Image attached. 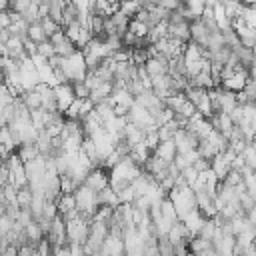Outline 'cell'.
I'll return each instance as SVG.
<instances>
[{"instance_id": "6da1fadb", "label": "cell", "mask_w": 256, "mask_h": 256, "mask_svg": "<svg viewBox=\"0 0 256 256\" xmlns=\"http://www.w3.org/2000/svg\"><path fill=\"white\" fill-rule=\"evenodd\" d=\"M166 198L172 202V206H174V212H176L178 220H180V218H184L190 210H194V208H196L194 192H192V188H190V186H186V184H182V186H174L172 190H168Z\"/></svg>"}, {"instance_id": "7a4b0ae2", "label": "cell", "mask_w": 256, "mask_h": 256, "mask_svg": "<svg viewBox=\"0 0 256 256\" xmlns=\"http://www.w3.org/2000/svg\"><path fill=\"white\" fill-rule=\"evenodd\" d=\"M60 70H62V74L66 76V80H68L70 84H74V82H82L84 76H86V72H88V70H86V64H84V56H82V52L76 50V52H72L70 56L62 58Z\"/></svg>"}, {"instance_id": "3957f363", "label": "cell", "mask_w": 256, "mask_h": 256, "mask_svg": "<svg viewBox=\"0 0 256 256\" xmlns=\"http://www.w3.org/2000/svg\"><path fill=\"white\" fill-rule=\"evenodd\" d=\"M72 198H74V206H76L78 214L92 220V216H94V212L98 208V196H96V192H92L90 188H86L84 184H80L72 192Z\"/></svg>"}, {"instance_id": "277c9868", "label": "cell", "mask_w": 256, "mask_h": 256, "mask_svg": "<svg viewBox=\"0 0 256 256\" xmlns=\"http://www.w3.org/2000/svg\"><path fill=\"white\" fill-rule=\"evenodd\" d=\"M88 228H90V218L84 216H74L70 220L64 222V230H66V244L68 242H76V244H84L86 236H88Z\"/></svg>"}, {"instance_id": "5b68a950", "label": "cell", "mask_w": 256, "mask_h": 256, "mask_svg": "<svg viewBox=\"0 0 256 256\" xmlns=\"http://www.w3.org/2000/svg\"><path fill=\"white\" fill-rule=\"evenodd\" d=\"M44 170H46V158L40 156V154L36 158H32L30 162H24V172H26L28 186L40 184L42 182V176H44Z\"/></svg>"}, {"instance_id": "8992f818", "label": "cell", "mask_w": 256, "mask_h": 256, "mask_svg": "<svg viewBox=\"0 0 256 256\" xmlns=\"http://www.w3.org/2000/svg\"><path fill=\"white\" fill-rule=\"evenodd\" d=\"M48 40H50V44L54 46V54H56V56H60V58H66V56H70L72 52H76V50H78V48L72 44V40L64 34V30L54 32Z\"/></svg>"}, {"instance_id": "52a82bcc", "label": "cell", "mask_w": 256, "mask_h": 256, "mask_svg": "<svg viewBox=\"0 0 256 256\" xmlns=\"http://www.w3.org/2000/svg\"><path fill=\"white\" fill-rule=\"evenodd\" d=\"M184 130H188V132H192L198 140H204L210 132H212V126H210V120L208 118H204V116H200L198 112L190 118V120H186V126H184Z\"/></svg>"}, {"instance_id": "ba28073f", "label": "cell", "mask_w": 256, "mask_h": 256, "mask_svg": "<svg viewBox=\"0 0 256 256\" xmlns=\"http://www.w3.org/2000/svg\"><path fill=\"white\" fill-rule=\"evenodd\" d=\"M172 144H174V148H176V154H184V152H188V150H196L198 138H196L192 132L180 128V130L172 136Z\"/></svg>"}, {"instance_id": "9c48e42d", "label": "cell", "mask_w": 256, "mask_h": 256, "mask_svg": "<svg viewBox=\"0 0 256 256\" xmlns=\"http://www.w3.org/2000/svg\"><path fill=\"white\" fill-rule=\"evenodd\" d=\"M54 90V102H56V110L58 112H66V108L72 104L74 100V92H72V84H58L52 88Z\"/></svg>"}, {"instance_id": "30bf717a", "label": "cell", "mask_w": 256, "mask_h": 256, "mask_svg": "<svg viewBox=\"0 0 256 256\" xmlns=\"http://www.w3.org/2000/svg\"><path fill=\"white\" fill-rule=\"evenodd\" d=\"M86 188H90L92 192H100V190H104L106 186H108V174H106V170L104 168H92L88 174H86V178H84V182H82Z\"/></svg>"}, {"instance_id": "8fae6325", "label": "cell", "mask_w": 256, "mask_h": 256, "mask_svg": "<svg viewBox=\"0 0 256 256\" xmlns=\"http://www.w3.org/2000/svg\"><path fill=\"white\" fill-rule=\"evenodd\" d=\"M204 220H206V218H204L196 208H194V210H190L184 218H180V222L186 226V230H188L192 236H196V234H198V230H200V226L204 224Z\"/></svg>"}, {"instance_id": "7c38bea8", "label": "cell", "mask_w": 256, "mask_h": 256, "mask_svg": "<svg viewBox=\"0 0 256 256\" xmlns=\"http://www.w3.org/2000/svg\"><path fill=\"white\" fill-rule=\"evenodd\" d=\"M152 154L158 156L160 160H164L166 164H172V160H174V156H176V148H174L172 140H162V142H158V146L152 150Z\"/></svg>"}, {"instance_id": "4fadbf2b", "label": "cell", "mask_w": 256, "mask_h": 256, "mask_svg": "<svg viewBox=\"0 0 256 256\" xmlns=\"http://www.w3.org/2000/svg\"><path fill=\"white\" fill-rule=\"evenodd\" d=\"M150 154H152V150L144 144V140L138 142V144H132L130 150H128V156H130L138 166H144V162L150 158Z\"/></svg>"}, {"instance_id": "5bb4252c", "label": "cell", "mask_w": 256, "mask_h": 256, "mask_svg": "<svg viewBox=\"0 0 256 256\" xmlns=\"http://www.w3.org/2000/svg\"><path fill=\"white\" fill-rule=\"evenodd\" d=\"M110 94H112V82H102L100 86H96L94 90H90L88 100L96 106V104H100V102L108 100V98H110Z\"/></svg>"}, {"instance_id": "9a60e30c", "label": "cell", "mask_w": 256, "mask_h": 256, "mask_svg": "<svg viewBox=\"0 0 256 256\" xmlns=\"http://www.w3.org/2000/svg\"><path fill=\"white\" fill-rule=\"evenodd\" d=\"M24 236H26V244H38V242L44 238V232L40 230L38 222L32 220L30 224L24 226Z\"/></svg>"}, {"instance_id": "2e32d148", "label": "cell", "mask_w": 256, "mask_h": 256, "mask_svg": "<svg viewBox=\"0 0 256 256\" xmlns=\"http://www.w3.org/2000/svg\"><path fill=\"white\" fill-rule=\"evenodd\" d=\"M140 8H142V6H140L138 0H120V2H118V12L124 14L126 18H130V20L134 18V14H136Z\"/></svg>"}, {"instance_id": "e0dca14e", "label": "cell", "mask_w": 256, "mask_h": 256, "mask_svg": "<svg viewBox=\"0 0 256 256\" xmlns=\"http://www.w3.org/2000/svg\"><path fill=\"white\" fill-rule=\"evenodd\" d=\"M26 38H28V40H32L34 44H40V42L48 40V38H46V34H44V30H42V26H40V22H32V24H28Z\"/></svg>"}, {"instance_id": "ac0fdd59", "label": "cell", "mask_w": 256, "mask_h": 256, "mask_svg": "<svg viewBox=\"0 0 256 256\" xmlns=\"http://www.w3.org/2000/svg\"><path fill=\"white\" fill-rule=\"evenodd\" d=\"M16 154H18L20 162L24 164V162H30L32 158H36L38 156V150H36L34 144H20V146H16Z\"/></svg>"}, {"instance_id": "d6986e66", "label": "cell", "mask_w": 256, "mask_h": 256, "mask_svg": "<svg viewBox=\"0 0 256 256\" xmlns=\"http://www.w3.org/2000/svg\"><path fill=\"white\" fill-rule=\"evenodd\" d=\"M240 156H242L244 166H248L250 170H254V168H256V150H254V142H248V144L242 148Z\"/></svg>"}, {"instance_id": "ffe728a7", "label": "cell", "mask_w": 256, "mask_h": 256, "mask_svg": "<svg viewBox=\"0 0 256 256\" xmlns=\"http://www.w3.org/2000/svg\"><path fill=\"white\" fill-rule=\"evenodd\" d=\"M20 102H22L28 110H36V108H40V96H38L36 90H28V92H24V94L20 96Z\"/></svg>"}, {"instance_id": "44dd1931", "label": "cell", "mask_w": 256, "mask_h": 256, "mask_svg": "<svg viewBox=\"0 0 256 256\" xmlns=\"http://www.w3.org/2000/svg\"><path fill=\"white\" fill-rule=\"evenodd\" d=\"M30 202H32V190L26 184V186H22V188L16 190V204H18V208H28Z\"/></svg>"}, {"instance_id": "7402d4cb", "label": "cell", "mask_w": 256, "mask_h": 256, "mask_svg": "<svg viewBox=\"0 0 256 256\" xmlns=\"http://www.w3.org/2000/svg\"><path fill=\"white\" fill-rule=\"evenodd\" d=\"M160 216L166 218V220L172 222V224L178 220V216H176V212H174V206H172V202H170L166 196H164L162 202H160Z\"/></svg>"}, {"instance_id": "603a6c76", "label": "cell", "mask_w": 256, "mask_h": 256, "mask_svg": "<svg viewBox=\"0 0 256 256\" xmlns=\"http://www.w3.org/2000/svg\"><path fill=\"white\" fill-rule=\"evenodd\" d=\"M148 24H144V22H138V20H130L128 22V32H132L136 38H146V34H148Z\"/></svg>"}, {"instance_id": "cb8c5ba5", "label": "cell", "mask_w": 256, "mask_h": 256, "mask_svg": "<svg viewBox=\"0 0 256 256\" xmlns=\"http://www.w3.org/2000/svg\"><path fill=\"white\" fill-rule=\"evenodd\" d=\"M0 146H6L10 152H14V148H16V142H14L8 126H0Z\"/></svg>"}, {"instance_id": "d4e9b609", "label": "cell", "mask_w": 256, "mask_h": 256, "mask_svg": "<svg viewBox=\"0 0 256 256\" xmlns=\"http://www.w3.org/2000/svg\"><path fill=\"white\" fill-rule=\"evenodd\" d=\"M40 22V26H42V30H44V34H46V38H50L54 32H58V30H62V26L60 24H56L52 18H42V20H38Z\"/></svg>"}, {"instance_id": "484cf974", "label": "cell", "mask_w": 256, "mask_h": 256, "mask_svg": "<svg viewBox=\"0 0 256 256\" xmlns=\"http://www.w3.org/2000/svg\"><path fill=\"white\" fill-rule=\"evenodd\" d=\"M36 54L38 56H42V58H50V56H54V46L50 44V40H44V42H40V44H36Z\"/></svg>"}, {"instance_id": "4316f807", "label": "cell", "mask_w": 256, "mask_h": 256, "mask_svg": "<svg viewBox=\"0 0 256 256\" xmlns=\"http://www.w3.org/2000/svg\"><path fill=\"white\" fill-rule=\"evenodd\" d=\"M72 92H74V98H78V100H86L90 96V90H88V86L84 82H74L72 84Z\"/></svg>"}, {"instance_id": "83f0119b", "label": "cell", "mask_w": 256, "mask_h": 256, "mask_svg": "<svg viewBox=\"0 0 256 256\" xmlns=\"http://www.w3.org/2000/svg\"><path fill=\"white\" fill-rule=\"evenodd\" d=\"M156 4H158L160 8H164L166 12H174V10L178 8L180 0H156Z\"/></svg>"}, {"instance_id": "f1b7e54d", "label": "cell", "mask_w": 256, "mask_h": 256, "mask_svg": "<svg viewBox=\"0 0 256 256\" xmlns=\"http://www.w3.org/2000/svg\"><path fill=\"white\" fill-rule=\"evenodd\" d=\"M68 250H70V256H86V252H84V246H82V244L68 242Z\"/></svg>"}, {"instance_id": "f546056e", "label": "cell", "mask_w": 256, "mask_h": 256, "mask_svg": "<svg viewBox=\"0 0 256 256\" xmlns=\"http://www.w3.org/2000/svg\"><path fill=\"white\" fill-rule=\"evenodd\" d=\"M6 184H8V166L2 164V166H0V190H2Z\"/></svg>"}, {"instance_id": "4dcf8cb0", "label": "cell", "mask_w": 256, "mask_h": 256, "mask_svg": "<svg viewBox=\"0 0 256 256\" xmlns=\"http://www.w3.org/2000/svg\"><path fill=\"white\" fill-rule=\"evenodd\" d=\"M0 256H16V246H6V248L0 252Z\"/></svg>"}, {"instance_id": "1f68e13d", "label": "cell", "mask_w": 256, "mask_h": 256, "mask_svg": "<svg viewBox=\"0 0 256 256\" xmlns=\"http://www.w3.org/2000/svg\"><path fill=\"white\" fill-rule=\"evenodd\" d=\"M106 2H110V4H118L120 0H106Z\"/></svg>"}, {"instance_id": "d6a6232c", "label": "cell", "mask_w": 256, "mask_h": 256, "mask_svg": "<svg viewBox=\"0 0 256 256\" xmlns=\"http://www.w3.org/2000/svg\"><path fill=\"white\" fill-rule=\"evenodd\" d=\"M182 256H194V254H192V252H184Z\"/></svg>"}, {"instance_id": "836d02e7", "label": "cell", "mask_w": 256, "mask_h": 256, "mask_svg": "<svg viewBox=\"0 0 256 256\" xmlns=\"http://www.w3.org/2000/svg\"><path fill=\"white\" fill-rule=\"evenodd\" d=\"M152 256H158V254H152Z\"/></svg>"}]
</instances>
